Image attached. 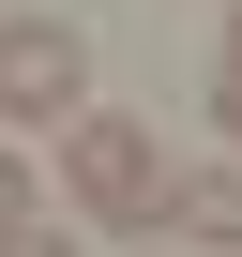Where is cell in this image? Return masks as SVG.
<instances>
[{"label": "cell", "mask_w": 242, "mask_h": 257, "mask_svg": "<svg viewBox=\"0 0 242 257\" xmlns=\"http://www.w3.org/2000/svg\"><path fill=\"white\" fill-rule=\"evenodd\" d=\"M31 242V152H0V257Z\"/></svg>", "instance_id": "5"}, {"label": "cell", "mask_w": 242, "mask_h": 257, "mask_svg": "<svg viewBox=\"0 0 242 257\" xmlns=\"http://www.w3.org/2000/svg\"><path fill=\"white\" fill-rule=\"evenodd\" d=\"M0 121H91V31L61 16H0Z\"/></svg>", "instance_id": "2"}, {"label": "cell", "mask_w": 242, "mask_h": 257, "mask_svg": "<svg viewBox=\"0 0 242 257\" xmlns=\"http://www.w3.org/2000/svg\"><path fill=\"white\" fill-rule=\"evenodd\" d=\"M16 257H76V242H61V227H31V242H16Z\"/></svg>", "instance_id": "6"}, {"label": "cell", "mask_w": 242, "mask_h": 257, "mask_svg": "<svg viewBox=\"0 0 242 257\" xmlns=\"http://www.w3.org/2000/svg\"><path fill=\"white\" fill-rule=\"evenodd\" d=\"M212 121L242 137V0H227V46H212Z\"/></svg>", "instance_id": "4"}, {"label": "cell", "mask_w": 242, "mask_h": 257, "mask_svg": "<svg viewBox=\"0 0 242 257\" xmlns=\"http://www.w3.org/2000/svg\"><path fill=\"white\" fill-rule=\"evenodd\" d=\"M167 242H212V257H242V167H182V212H167Z\"/></svg>", "instance_id": "3"}, {"label": "cell", "mask_w": 242, "mask_h": 257, "mask_svg": "<svg viewBox=\"0 0 242 257\" xmlns=\"http://www.w3.org/2000/svg\"><path fill=\"white\" fill-rule=\"evenodd\" d=\"M61 182H76V212H91V227H167V212H182L167 137H152V121H121V106L61 121Z\"/></svg>", "instance_id": "1"}]
</instances>
